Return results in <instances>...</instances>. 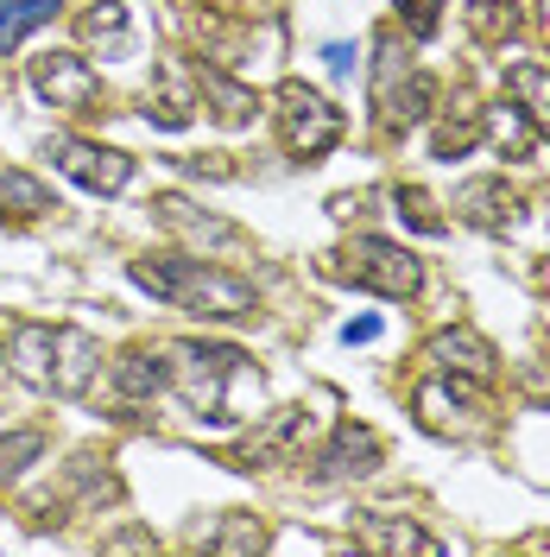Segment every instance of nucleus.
Instances as JSON below:
<instances>
[{
	"label": "nucleus",
	"mask_w": 550,
	"mask_h": 557,
	"mask_svg": "<svg viewBox=\"0 0 550 557\" xmlns=\"http://www.w3.org/2000/svg\"><path fill=\"white\" fill-rule=\"evenodd\" d=\"M323 58H329V70H342V76H348V70H354V51H348V45H329Z\"/></svg>",
	"instance_id": "obj_22"
},
{
	"label": "nucleus",
	"mask_w": 550,
	"mask_h": 557,
	"mask_svg": "<svg viewBox=\"0 0 550 557\" xmlns=\"http://www.w3.org/2000/svg\"><path fill=\"white\" fill-rule=\"evenodd\" d=\"M430 361H437V374H468V381H487L493 374V348L482 336H468V330H443L430 343Z\"/></svg>",
	"instance_id": "obj_8"
},
{
	"label": "nucleus",
	"mask_w": 550,
	"mask_h": 557,
	"mask_svg": "<svg viewBox=\"0 0 550 557\" xmlns=\"http://www.w3.org/2000/svg\"><path fill=\"white\" fill-rule=\"evenodd\" d=\"M45 159H51L64 177H76L83 190H102V197H114V190L134 177V159H127V152H108V146H96V139H70V134L51 139Z\"/></svg>",
	"instance_id": "obj_5"
},
{
	"label": "nucleus",
	"mask_w": 550,
	"mask_h": 557,
	"mask_svg": "<svg viewBox=\"0 0 550 557\" xmlns=\"http://www.w3.org/2000/svg\"><path fill=\"white\" fill-rule=\"evenodd\" d=\"M0 203L13 209V215H45L51 209V197H45V184L26 172H0Z\"/></svg>",
	"instance_id": "obj_18"
},
{
	"label": "nucleus",
	"mask_w": 550,
	"mask_h": 557,
	"mask_svg": "<svg viewBox=\"0 0 550 557\" xmlns=\"http://www.w3.org/2000/svg\"><path fill=\"white\" fill-rule=\"evenodd\" d=\"M45 20H58V0H0V51H13Z\"/></svg>",
	"instance_id": "obj_15"
},
{
	"label": "nucleus",
	"mask_w": 550,
	"mask_h": 557,
	"mask_svg": "<svg viewBox=\"0 0 550 557\" xmlns=\"http://www.w3.org/2000/svg\"><path fill=\"white\" fill-rule=\"evenodd\" d=\"M304 431H310V412H304V406H285V412H278L260 437H247L241 469H253V462H273V456H291L298 444H304Z\"/></svg>",
	"instance_id": "obj_9"
},
{
	"label": "nucleus",
	"mask_w": 550,
	"mask_h": 557,
	"mask_svg": "<svg viewBox=\"0 0 550 557\" xmlns=\"http://www.w3.org/2000/svg\"><path fill=\"white\" fill-rule=\"evenodd\" d=\"M96 374H102V343L89 330H51V374H45V386L64 393V399H83L96 386Z\"/></svg>",
	"instance_id": "obj_7"
},
{
	"label": "nucleus",
	"mask_w": 550,
	"mask_h": 557,
	"mask_svg": "<svg viewBox=\"0 0 550 557\" xmlns=\"http://www.w3.org/2000/svg\"><path fill=\"white\" fill-rule=\"evenodd\" d=\"M374 336H379V317H354L342 330V343H374Z\"/></svg>",
	"instance_id": "obj_21"
},
{
	"label": "nucleus",
	"mask_w": 550,
	"mask_h": 557,
	"mask_svg": "<svg viewBox=\"0 0 550 557\" xmlns=\"http://www.w3.org/2000/svg\"><path fill=\"white\" fill-rule=\"evenodd\" d=\"M354 545H374V552H437L430 532H417L412 520H392V513H374V520L354 525Z\"/></svg>",
	"instance_id": "obj_11"
},
{
	"label": "nucleus",
	"mask_w": 550,
	"mask_h": 557,
	"mask_svg": "<svg viewBox=\"0 0 550 557\" xmlns=\"http://www.w3.org/2000/svg\"><path fill=\"white\" fill-rule=\"evenodd\" d=\"M134 285H146L159 305L190 317H247L253 311V285L209 260H190V253H146L134 260Z\"/></svg>",
	"instance_id": "obj_2"
},
{
	"label": "nucleus",
	"mask_w": 550,
	"mask_h": 557,
	"mask_svg": "<svg viewBox=\"0 0 550 557\" xmlns=\"http://www.w3.org/2000/svg\"><path fill=\"white\" fill-rule=\"evenodd\" d=\"M379 462V437L374 431H342L336 450L323 456V482H348V475H367Z\"/></svg>",
	"instance_id": "obj_12"
},
{
	"label": "nucleus",
	"mask_w": 550,
	"mask_h": 557,
	"mask_svg": "<svg viewBox=\"0 0 550 557\" xmlns=\"http://www.w3.org/2000/svg\"><path fill=\"white\" fill-rule=\"evenodd\" d=\"M278 127H285V146L291 152H329L336 134H342V108H329L310 83H285L278 89Z\"/></svg>",
	"instance_id": "obj_4"
},
{
	"label": "nucleus",
	"mask_w": 550,
	"mask_h": 557,
	"mask_svg": "<svg viewBox=\"0 0 550 557\" xmlns=\"http://www.w3.org/2000/svg\"><path fill=\"white\" fill-rule=\"evenodd\" d=\"M336 278H354V285H367V292H386V298H412L417 292V260L405 247L379 242V235H354V242L336 253Z\"/></svg>",
	"instance_id": "obj_3"
},
{
	"label": "nucleus",
	"mask_w": 550,
	"mask_h": 557,
	"mask_svg": "<svg viewBox=\"0 0 550 557\" xmlns=\"http://www.w3.org/2000/svg\"><path fill=\"white\" fill-rule=\"evenodd\" d=\"M507 89H513L518 114L550 139V70L545 64H513V70H507Z\"/></svg>",
	"instance_id": "obj_10"
},
{
	"label": "nucleus",
	"mask_w": 550,
	"mask_h": 557,
	"mask_svg": "<svg viewBox=\"0 0 550 557\" xmlns=\"http://www.w3.org/2000/svg\"><path fill=\"white\" fill-rule=\"evenodd\" d=\"M462 209H468V222H482V228H500V222L513 215V197H507L500 184H468V190H462Z\"/></svg>",
	"instance_id": "obj_17"
},
{
	"label": "nucleus",
	"mask_w": 550,
	"mask_h": 557,
	"mask_svg": "<svg viewBox=\"0 0 550 557\" xmlns=\"http://www.w3.org/2000/svg\"><path fill=\"white\" fill-rule=\"evenodd\" d=\"M33 89L51 108H70V114H89V108L102 102V76L83 64V58H70V51L38 58V64H33Z\"/></svg>",
	"instance_id": "obj_6"
},
{
	"label": "nucleus",
	"mask_w": 550,
	"mask_h": 557,
	"mask_svg": "<svg viewBox=\"0 0 550 557\" xmlns=\"http://www.w3.org/2000/svg\"><path fill=\"white\" fill-rule=\"evenodd\" d=\"M83 33L108 38V51H121V38H127V13H121V0H102V13H89V20H83Z\"/></svg>",
	"instance_id": "obj_20"
},
{
	"label": "nucleus",
	"mask_w": 550,
	"mask_h": 557,
	"mask_svg": "<svg viewBox=\"0 0 550 557\" xmlns=\"http://www.w3.org/2000/svg\"><path fill=\"white\" fill-rule=\"evenodd\" d=\"M38 450H45V437H38V431H13V437L0 444V487L13 482V475H20V469H26Z\"/></svg>",
	"instance_id": "obj_19"
},
{
	"label": "nucleus",
	"mask_w": 550,
	"mask_h": 557,
	"mask_svg": "<svg viewBox=\"0 0 550 557\" xmlns=\"http://www.w3.org/2000/svg\"><path fill=\"white\" fill-rule=\"evenodd\" d=\"M165 374H172V368H165L159 348H134V355L114 368V386H121L127 399H152V393H165Z\"/></svg>",
	"instance_id": "obj_13"
},
{
	"label": "nucleus",
	"mask_w": 550,
	"mask_h": 557,
	"mask_svg": "<svg viewBox=\"0 0 550 557\" xmlns=\"http://www.w3.org/2000/svg\"><path fill=\"white\" fill-rule=\"evenodd\" d=\"M468 26L500 45V38H513L525 26V0H468Z\"/></svg>",
	"instance_id": "obj_16"
},
{
	"label": "nucleus",
	"mask_w": 550,
	"mask_h": 557,
	"mask_svg": "<svg viewBox=\"0 0 550 557\" xmlns=\"http://www.w3.org/2000/svg\"><path fill=\"white\" fill-rule=\"evenodd\" d=\"M13 374L45 386V374H51V323H20L13 330Z\"/></svg>",
	"instance_id": "obj_14"
},
{
	"label": "nucleus",
	"mask_w": 550,
	"mask_h": 557,
	"mask_svg": "<svg viewBox=\"0 0 550 557\" xmlns=\"http://www.w3.org/2000/svg\"><path fill=\"white\" fill-rule=\"evenodd\" d=\"M165 368H172L165 393H177L190 418L209 431H228L247 418V406H260V368L228 343H177Z\"/></svg>",
	"instance_id": "obj_1"
}]
</instances>
